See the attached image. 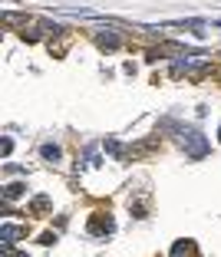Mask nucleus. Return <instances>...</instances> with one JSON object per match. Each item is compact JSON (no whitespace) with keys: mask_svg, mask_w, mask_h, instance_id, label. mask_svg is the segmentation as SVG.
Listing matches in <instances>:
<instances>
[{"mask_svg":"<svg viewBox=\"0 0 221 257\" xmlns=\"http://www.w3.org/2000/svg\"><path fill=\"white\" fill-rule=\"evenodd\" d=\"M102 149H106L109 155H116V159H122V155H126V152H122V145L116 142V139H106V142H102Z\"/></svg>","mask_w":221,"mask_h":257,"instance_id":"39448f33","label":"nucleus"},{"mask_svg":"<svg viewBox=\"0 0 221 257\" xmlns=\"http://www.w3.org/2000/svg\"><path fill=\"white\" fill-rule=\"evenodd\" d=\"M23 188H27V185H7V188H4V198H7V201H14V198L23 195Z\"/></svg>","mask_w":221,"mask_h":257,"instance_id":"423d86ee","label":"nucleus"},{"mask_svg":"<svg viewBox=\"0 0 221 257\" xmlns=\"http://www.w3.org/2000/svg\"><path fill=\"white\" fill-rule=\"evenodd\" d=\"M7 257H27V254H10V247H7Z\"/></svg>","mask_w":221,"mask_h":257,"instance_id":"6e6552de","label":"nucleus"},{"mask_svg":"<svg viewBox=\"0 0 221 257\" xmlns=\"http://www.w3.org/2000/svg\"><path fill=\"white\" fill-rule=\"evenodd\" d=\"M96 43H99L102 50H116V46H119V37H116V33H99Z\"/></svg>","mask_w":221,"mask_h":257,"instance_id":"20e7f679","label":"nucleus"},{"mask_svg":"<svg viewBox=\"0 0 221 257\" xmlns=\"http://www.w3.org/2000/svg\"><path fill=\"white\" fill-rule=\"evenodd\" d=\"M17 237H23L20 224H0V241H4V247H14Z\"/></svg>","mask_w":221,"mask_h":257,"instance_id":"f03ea898","label":"nucleus"},{"mask_svg":"<svg viewBox=\"0 0 221 257\" xmlns=\"http://www.w3.org/2000/svg\"><path fill=\"white\" fill-rule=\"evenodd\" d=\"M178 142H182V149L188 152L191 159H201L208 152V139L201 136L198 128H178Z\"/></svg>","mask_w":221,"mask_h":257,"instance_id":"f257e3e1","label":"nucleus"},{"mask_svg":"<svg viewBox=\"0 0 221 257\" xmlns=\"http://www.w3.org/2000/svg\"><path fill=\"white\" fill-rule=\"evenodd\" d=\"M43 208H50V201L46 198H33V211H43Z\"/></svg>","mask_w":221,"mask_h":257,"instance_id":"0eeeda50","label":"nucleus"},{"mask_svg":"<svg viewBox=\"0 0 221 257\" xmlns=\"http://www.w3.org/2000/svg\"><path fill=\"white\" fill-rule=\"evenodd\" d=\"M218 132H221V128H218ZM218 139H221V136H218Z\"/></svg>","mask_w":221,"mask_h":257,"instance_id":"1a4fd4ad","label":"nucleus"},{"mask_svg":"<svg viewBox=\"0 0 221 257\" xmlns=\"http://www.w3.org/2000/svg\"><path fill=\"white\" fill-rule=\"evenodd\" d=\"M40 155H43L46 162H60V145H53V142H46V145H40Z\"/></svg>","mask_w":221,"mask_h":257,"instance_id":"7ed1b4c3","label":"nucleus"}]
</instances>
